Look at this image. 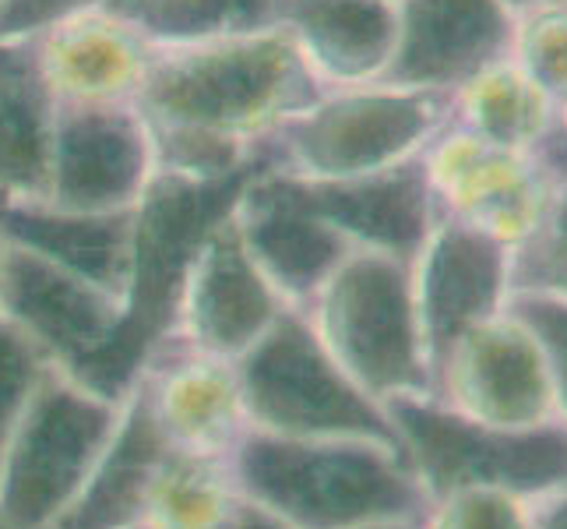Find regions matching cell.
Returning <instances> with one entry per match:
<instances>
[{
	"instance_id": "obj_1",
	"label": "cell",
	"mask_w": 567,
	"mask_h": 529,
	"mask_svg": "<svg viewBox=\"0 0 567 529\" xmlns=\"http://www.w3.org/2000/svg\"><path fill=\"white\" fill-rule=\"evenodd\" d=\"M324 92L286 29L159 50L138 110L155 170L226 181L271 163L276 131Z\"/></svg>"
},
{
	"instance_id": "obj_2",
	"label": "cell",
	"mask_w": 567,
	"mask_h": 529,
	"mask_svg": "<svg viewBox=\"0 0 567 529\" xmlns=\"http://www.w3.org/2000/svg\"><path fill=\"white\" fill-rule=\"evenodd\" d=\"M226 462L237 491L292 529L409 522L430 508L402 448L367 438H282L247 427Z\"/></svg>"
},
{
	"instance_id": "obj_3",
	"label": "cell",
	"mask_w": 567,
	"mask_h": 529,
	"mask_svg": "<svg viewBox=\"0 0 567 529\" xmlns=\"http://www.w3.org/2000/svg\"><path fill=\"white\" fill-rule=\"evenodd\" d=\"M250 173L226 176V181H190V176L155 170L131 215V262L121 322L106 346L78 375H71L74 382L113 403H124L148 360L177 332L181 293L194 254L208 230L229 215Z\"/></svg>"
},
{
	"instance_id": "obj_4",
	"label": "cell",
	"mask_w": 567,
	"mask_h": 529,
	"mask_svg": "<svg viewBox=\"0 0 567 529\" xmlns=\"http://www.w3.org/2000/svg\"><path fill=\"white\" fill-rule=\"evenodd\" d=\"M384 414L430 501L465 487L546 501L567 491V424L494 427L430 391L384 399Z\"/></svg>"
},
{
	"instance_id": "obj_5",
	"label": "cell",
	"mask_w": 567,
	"mask_h": 529,
	"mask_svg": "<svg viewBox=\"0 0 567 529\" xmlns=\"http://www.w3.org/2000/svg\"><path fill=\"white\" fill-rule=\"evenodd\" d=\"M452 121V95L391 82L324 89L268 145L271 166L300 181H346L423 155Z\"/></svg>"
},
{
	"instance_id": "obj_6",
	"label": "cell",
	"mask_w": 567,
	"mask_h": 529,
	"mask_svg": "<svg viewBox=\"0 0 567 529\" xmlns=\"http://www.w3.org/2000/svg\"><path fill=\"white\" fill-rule=\"evenodd\" d=\"M303 315L346 378L370 399L430 391L409 265L374 251H349L310 297Z\"/></svg>"
},
{
	"instance_id": "obj_7",
	"label": "cell",
	"mask_w": 567,
	"mask_h": 529,
	"mask_svg": "<svg viewBox=\"0 0 567 529\" xmlns=\"http://www.w3.org/2000/svg\"><path fill=\"white\" fill-rule=\"evenodd\" d=\"M233 367L254 430L282 438H367L402 448L384 406L346 378L303 307H286Z\"/></svg>"
},
{
	"instance_id": "obj_8",
	"label": "cell",
	"mask_w": 567,
	"mask_h": 529,
	"mask_svg": "<svg viewBox=\"0 0 567 529\" xmlns=\"http://www.w3.org/2000/svg\"><path fill=\"white\" fill-rule=\"evenodd\" d=\"M116 417L121 403L50 367L0 456V519L11 529H50L85 487Z\"/></svg>"
},
{
	"instance_id": "obj_9",
	"label": "cell",
	"mask_w": 567,
	"mask_h": 529,
	"mask_svg": "<svg viewBox=\"0 0 567 529\" xmlns=\"http://www.w3.org/2000/svg\"><path fill=\"white\" fill-rule=\"evenodd\" d=\"M420 160L437 220L473 226L515 247L533 233L560 170H567V131H557L539 152H518L447 121Z\"/></svg>"
},
{
	"instance_id": "obj_10",
	"label": "cell",
	"mask_w": 567,
	"mask_h": 529,
	"mask_svg": "<svg viewBox=\"0 0 567 529\" xmlns=\"http://www.w3.org/2000/svg\"><path fill=\"white\" fill-rule=\"evenodd\" d=\"M155 176L138 106H61L39 202L74 212H131Z\"/></svg>"
},
{
	"instance_id": "obj_11",
	"label": "cell",
	"mask_w": 567,
	"mask_h": 529,
	"mask_svg": "<svg viewBox=\"0 0 567 529\" xmlns=\"http://www.w3.org/2000/svg\"><path fill=\"white\" fill-rule=\"evenodd\" d=\"M430 388L468 328L491 322L512 301V247L452 220H437L409 262Z\"/></svg>"
},
{
	"instance_id": "obj_12",
	"label": "cell",
	"mask_w": 567,
	"mask_h": 529,
	"mask_svg": "<svg viewBox=\"0 0 567 529\" xmlns=\"http://www.w3.org/2000/svg\"><path fill=\"white\" fill-rule=\"evenodd\" d=\"M430 396L494 427L557 420L539 343L512 307L465 332L444 357Z\"/></svg>"
},
{
	"instance_id": "obj_13",
	"label": "cell",
	"mask_w": 567,
	"mask_h": 529,
	"mask_svg": "<svg viewBox=\"0 0 567 529\" xmlns=\"http://www.w3.org/2000/svg\"><path fill=\"white\" fill-rule=\"evenodd\" d=\"M229 220L250 262L289 307H307L336 265L353 251L307 202L297 176L271 163L247 176Z\"/></svg>"
},
{
	"instance_id": "obj_14",
	"label": "cell",
	"mask_w": 567,
	"mask_h": 529,
	"mask_svg": "<svg viewBox=\"0 0 567 529\" xmlns=\"http://www.w3.org/2000/svg\"><path fill=\"white\" fill-rule=\"evenodd\" d=\"M286 307L289 304L250 262L237 226L226 215L194 254L169 343L202 357L240 360Z\"/></svg>"
},
{
	"instance_id": "obj_15",
	"label": "cell",
	"mask_w": 567,
	"mask_h": 529,
	"mask_svg": "<svg viewBox=\"0 0 567 529\" xmlns=\"http://www.w3.org/2000/svg\"><path fill=\"white\" fill-rule=\"evenodd\" d=\"M515 14L501 0H399L395 50L381 82L455 95L512 57Z\"/></svg>"
},
{
	"instance_id": "obj_16",
	"label": "cell",
	"mask_w": 567,
	"mask_h": 529,
	"mask_svg": "<svg viewBox=\"0 0 567 529\" xmlns=\"http://www.w3.org/2000/svg\"><path fill=\"white\" fill-rule=\"evenodd\" d=\"M0 315L22 328L50 364L78 375L113 336L121 322V297L47 258L4 244Z\"/></svg>"
},
{
	"instance_id": "obj_17",
	"label": "cell",
	"mask_w": 567,
	"mask_h": 529,
	"mask_svg": "<svg viewBox=\"0 0 567 529\" xmlns=\"http://www.w3.org/2000/svg\"><path fill=\"white\" fill-rule=\"evenodd\" d=\"M32 47L56 106H138L159 53L113 8L68 18Z\"/></svg>"
},
{
	"instance_id": "obj_18",
	"label": "cell",
	"mask_w": 567,
	"mask_h": 529,
	"mask_svg": "<svg viewBox=\"0 0 567 529\" xmlns=\"http://www.w3.org/2000/svg\"><path fill=\"white\" fill-rule=\"evenodd\" d=\"M300 184L307 202L349 247L388 254L405 265L416 258L437 223L434 194H430L420 155L391 170L346 176V181Z\"/></svg>"
},
{
	"instance_id": "obj_19",
	"label": "cell",
	"mask_w": 567,
	"mask_h": 529,
	"mask_svg": "<svg viewBox=\"0 0 567 529\" xmlns=\"http://www.w3.org/2000/svg\"><path fill=\"white\" fill-rule=\"evenodd\" d=\"M173 441L155 414L148 382L138 378L121 403V417L95 459L85 487L50 529H134L148 519V498Z\"/></svg>"
},
{
	"instance_id": "obj_20",
	"label": "cell",
	"mask_w": 567,
	"mask_h": 529,
	"mask_svg": "<svg viewBox=\"0 0 567 529\" xmlns=\"http://www.w3.org/2000/svg\"><path fill=\"white\" fill-rule=\"evenodd\" d=\"M155 414L173 448L202 456H229V448L250 427L244 414V396L233 360H215L166 343L148 367Z\"/></svg>"
},
{
	"instance_id": "obj_21",
	"label": "cell",
	"mask_w": 567,
	"mask_h": 529,
	"mask_svg": "<svg viewBox=\"0 0 567 529\" xmlns=\"http://www.w3.org/2000/svg\"><path fill=\"white\" fill-rule=\"evenodd\" d=\"M279 29L324 89L381 82L395 50L391 0H279Z\"/></svg>"
},
{
	"instance_id": "obj_22",
	"label": "cell",
	"mask_w": 567,
	"mask_h": 529,
	"mask_svg": "<svg viewBox=\"0 0 567 529\" xmlns=\"http://www.w3.org/2000/svg\"><path fill=\"white\" fill-rule=\"evenodd\" d=\"M131 212H74L39 199H0V241L124 297Z\"/></svg>"
},
{
	"instance_id": "obj_23",
	"label": "cell",
	"mask_w": 567,
	"mask_h": 529,
	"mask_svg": "<svg viewBox=\"0 0 567 529\" xmlns=\"http://www.w3.org/2000/svg\"><path fill=\"white\" fill-rule=\"evenodd\" d=\"M56 110L32 39H0V199L43 194Z\"/></svg>"
},
{
	"instance_id": "obj_24",
	"label": "cell",
	"mask_w": 567,
	"mask_h": 529,
	"mask_svg": "<svg viewBox=\"0 0 567 529\" xmlns=\"http://www.w3.org/2000/svg\"><path fill=\"white\" fill-rule=\"evenodd\" d=\"M560 121L564 110L546 100V92L512 57L480 71L473 82L452 95V124L504 149L539 152Z\"/></svg>"
},
{
	"instance_id": "obj_25",
	"label": "cell",
	"mask_w": 567,
	"mask_h": 529,
	"mask_svg": "<svg viewBox=\"0 0 567 529\" xmlns=\"http://www.w3.org/2000/svg\"><path fill=\"white\" fill-rule=\"evenodd\" d=\"M155 50H181L279 26V0H113Z\"/></svg>"
},
{
	"instance_id": "obj_26",
	"label": "cell",
	"mask_w": 567,
	"mask_h": 529,
	"mask_svg": "<svg viewBox=\"0 0 567 529\" xmlns=\"http://www.w3.org/2000/svg\"><path fill=\"white\" fill-rule=\"evenodd\" d=\"M240 491L226 456H202L173 448L148 498L152 529H219Z\"/></svg>"
},
{
	"instance_id": "obj_27",
	"label": "cell",
	"mask_w": 567,
	"mask_h": 529,
	"mask_svg": "<svg viewBox=\"0 0 567 529\" xmlns=\"http://www.w3.org/2000/svg\"><path fill=\"white\" fill-rule=\"evenodd\" d=\"M515 293L567 301V170H560L533 233L512 247V297Z\"/></svg>"
},
{
	"instance_id": "obj_28",
	"label": "cell",
	"mask_w": 567,
	"mask_h": 529,
	"mask_svg": "<svg viewBox=\"0 0 567 529\" xmlns=\"http://www.w3.org/2000/svg\"><path fill=\"white\" fill-rule=\"evenodd\" d=\"M512 61L557 110H567V0L515 18Z\"/></svg>"
},
{
	"instance_id": "obj_29",
	"label": "cell",
	"mask_w": 567,
	"mask_h": 529,
	"mask_svg": "<svg viewBox=\"0 0 567 529\" xmlns=\"http://www.w3.org/2000/svg\"><path fill=\"white\" fill-rule=\"evenodd\" d=\"M536 505L504 491H483V487H465L437 501H430L423 529H533Z\"/></svg>"
},
{
	"instance_id": "obj_30",
	"label": "cell",
	"mask_w": 567,
	"mask_h": 529,
	"mask_svg": "<svg viewBox=\"0 0 567 529\" xmlns=\"http://www.w3.org/2000/svg\"><path fill=\"white\" fill-rule=\"evenodd\" d=\"M50 367L56 364H50L47 353L0 315V456H4L11 430L22 420L35 385L43 382Z\"/></svg>"
},
{
	"instance_id": "obj_31",
	"label": "cell",
	"mask_w": 567,
	"mask_h": 529,
	"mask_svg": "<svg viewBox=\"0 0 567 529\" xmlns=\"http://www.w3.org/2000/svg\"><path fill=\"white\" fill-rule=\"evenodd\" d=\"M507 307H512L525 322V328L536 336L543 364H546V378H550L557 420L567 424V301L536 297V293H515V297L507 301Z\"/></svg>"
},
{
	"instance_id": "obj_32",
	"label": "cell",
	"mask_w": 567,
	"mask_h": 529,
	"mask_svg": "<svg viewBox=\"0 0 567 529\" xmlns=\"http://www.w3.org/2000/svg\"><path fill=\"white\" fill-rule=\"evenodd\" d=\"M110 4L113 0H0V39H35L68 18Z\"/></svg>"
},
{
	"instance_id": "obj_33",
	"label": "cell",
	"mask_w": 567,
	"mask_h": 529,
	"mask_svg": "<svg viewBox=\"0 0 567 529\" xmlns=\"http://www.w3.org/2000/svg\"><path fill=\"white\" fill-rule=\"evenodd\" d=\"M219 529H292V526H286L279 516H271L268 508L254 505V501H247L240 495L237 505H233V512L226 516V522Z\"/></svg>"
},
{
	"instance_id": "obj_34",
	"label": "cell",
	"mask_w": 567,
	"mask_h": 529,
	"mask_svg": "<svg viewBox=\"0 0 567 529\" xmlns=\"http://www.w3.org/2000/svg\"><path fill=\"white\" fill-rule=\"evenodd\" d=\"M533 529H567V491L536 505V526Z\"/></svg>"
},
{
	"instance_id": "obj_35",
	"label": "cell",
	"mask_w": 567,
	"mask_h": 529,
	"mask_svg": "<svg viewBox=\"0 0 567 529\" xmlns=\"http://www.w3.org/2000/svg\"><path fill=\"white\" fill-rule=\"evenodd\" d=\"M501 4L518 18L525 11H536V8H546V4H560V0H501Z\"/></svg>"
},
{
	"instance_id": "obj_36",
	"label": "cell",
	"mask_w": 567,
	"mask_h": 529,
	"mask_svg": "<svg viewBox=\"0 0 567 529\" xmlns=\"http://www.w3.org/2000/svg\"><path fill=\"white\" fill-rule=\"evenodd\" d=\"M363 529H423V519H409V522H378V526H363Z\"/></svg>"
},
{
	"instance_id": "obj_37",
	"label": "cell",
	"mask_w": 567,
	"mask_h": 529,
	"mask_svg": "<svg viewBox=\"0 0 567 529\" xmlns=\"http://www.w3.org/2000/svg\"><path fill=\"white\" fill-rule=\"evenodd\" d=\"M0 262H4V241H0Z\"/></svg>"
},
{
	"instance_id": "obj_38",
	"label": "cell",
	"mask_w": 567,
	"mask_h": 529,
	"mask_svg": "<svg viewBox=\"0 0 567 529\" xmlns=\"http://www.w3.org/2000/svg\"><path fill=\"white\" fill-rule=\"evenodd\" d=\"M134 529H152V526H148V522H142V526H134Z\"/></svg>"
},
{
	"instance_id": "obj_39",
	"label": "cell",
	"mask_w": 567,
	"mask_h": 529,
	"mask_svg": "<svg viewBox=\"0 0 567 529\" xmlns=\"http://www.w3.org/2000/svg\"><path fill=\"white\" fill-rule=\"evenodd\" d=\"M0 529H11V526H8V522H4V519H0Z\"/></svg>"
},
{
	"instance_id": "obj_40",
	"label": "cell",
	"mask_w": 567,
	"mask_h": 529,
	"mask_svg": "<svg viewBox=\"0 0 567 529\" xmlns=\"http://www.w3.org/2000/svg\"><path fill=\"white\" fill-rule=\"evenodd\" d=\"M564 124H567V110H564Z\"/></svg>"
},
{
	"instance_id": "obj_41",
	"label": "cell",
	"mask_w": 567,
	"mask_h": 529,
	"mask_svg": "<svg viewBox=\"0 0 567 529\" xmlns=\"http://www.w3.org/2000/svg\"><path fill=\"white\" fill-rule=\"evenodd\" d=\"M391 4H399V0H391Z\"/></svg>"
}]
</instances>
